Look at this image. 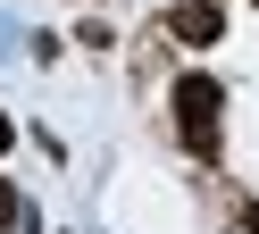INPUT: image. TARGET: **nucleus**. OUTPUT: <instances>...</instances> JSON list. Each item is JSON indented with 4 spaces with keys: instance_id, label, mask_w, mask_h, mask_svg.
Here are the masks:
<instances>
[{
    "instance_id": "obj_1",
    "label": "nucleus",
    "mask_w": 259,
    "mask_h": 234,
    "mask_svg": "<svg viewBox=\"0 0 259 234\" xmlns=\"http://www.w3.org/2000/svg\"><path fill=\"white\" fill-rule=\"evenodd\" d=\"M218 109H226V92H218V75H184L176 84V126H184V142L201 150H218Z\"/></svg>"
},
{
    "instance_id": "obj_5",
    "label": "nucleus",
    "mask_w": 259,
    "mask_h": 234,
    "mask_svg": "<svg viewBox=\"0 0 259 234\" xmlns=\"http://www.w3.org/2000/svg\"><path fill=\"white\" fill-rule=\"evenodd\" d=\"M242 226H251V234H259V201H251V209H242Z\"/></svg>"
},
{
    "instance_id": "obj_3",
    "label": "nucleus",
    "mask_w": 259,
    "mask_h": 234,
    "mask_svg": "<svg viewBox=\"0 0 259 234\" xmlns=\"http://www.w3.org/2000/svg\"><path fill=\"white\" fill-rule=\"evenodd\" d=\"M17 217H25V201H17V184L0 176V226H17Z\"/></svg>"
},
{
    "instance_id": "obj_2",
    "label": "nucleus",
    "mask_w": 259,
    "mask_h": 234,
    "mask_svg": "<svg viewBox=\"0 0 259 234\" xmlns=\"http://www.w3.org/2000/svg\"><path fill=\"white\" fill-rule=\"evenodd\" d=\"M167 33H176V42H192V50H209V42L226 33V17H218V0H184V9L167 17Z\"/></svg>"
},
{
    "instance_id": "obj_4",
    "label": "nucleus",
    "mask_w": 259,
    "mask_h": 234,
    "mask_svg": "<svg viewBox=\"0 0 259 234\" xmlns=\"http://www.w3.org/2000/svg\"><path fill=\"white\" fill-rule=\"evenodd\" d=\"M9 142H17V117H0V150H9Z\"/></svg>"
}]
</instances>
